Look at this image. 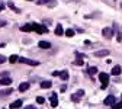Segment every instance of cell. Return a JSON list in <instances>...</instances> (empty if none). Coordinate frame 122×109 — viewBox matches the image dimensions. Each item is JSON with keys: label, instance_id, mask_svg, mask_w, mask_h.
<instances>
[{"label": "cell", "instance_id": "16", "mask_svg": "<svg viewBox=\"0 0 122 109\" xmlns=\"http://www.w3.org/2000/svg\"><path fill=\"white\" fill-rule=\"evenodd\" d=\"M51 86H52L51 82H42V83H41V87H42V89H50Z\"/></svg>", "mask_w": 122, "mask_h": 109}, {"label": "cell", "instance_id": "1", "mask_svg": "<svg viewBox=\"0 0 122 109\" xmlns=\"http://www.w3.org/2000/svg\"><path fill=\"white\" fill-rule=\"evenodd\" d=\"M99 80L102 83V89H106L109 84V74H106V73H100L99 74Z\"/></svg>", "mask_w": 122, "mask_h": 109}, {"label": "cell", "instance_id": "25", "mask_svg": "<svg viewBox=\"0 0 122 109\" xmlns=\"http://www.w3.org/2000/svg\"><path fill=\"white\" fill-rule=\"evenodd\" d=\"M36 102H38V103H44V102H45V99H44V98H41V96H38V98H36Z\"/></svg>", "mask_w": 122, "mask_h": 109}, {"label": "cell", "instance_id": "6", "mask_svg": "<svg viewBox=\"0 0 122 109\" xmlns=\"http://www.w3.org/2000/svg\"><path fill=\"white\" fill-rule=\"evenodd\" d=\"M50 102H51V106H52V108H57V106H58V98H57L55 93H52V95H51Z\"/></svg>", "mask_w": 122, "mask_h": 109}, {"label": "cell", "instance_id": "11", "mask_svg": "<svg viewBox=\"0 0 122 109\" xmlns=\"http://www.w3.org/2000/svg\"><path fill=\"white\" fill-rule=\"evenodd\" d=\"M0 84L9 86V84H12V79H9V77H3V79H0Z\"/></svg>", "mask_w": 122, "mask_h": 109}, {"label": "cell", "instance_id": "14", "mask_svg": "<svg viewBox=\"0 0 122 109\" xmlns=\"http://www.w3.org/2000/svg\"><path fill=\"white\" fill-rule=\"evenodd\" d=\"M63 34H64L63 26H61V25H57V28H55V35H63Z\"/></svg>", "mask_w": 122, "mask_h": 109}, {"label": "cell", "instance_id": "29", "mask_svg": "<svg viewBox=\"0 0 122 109\" xmlns=\"http://www.w3.org/2000/svg\"><path fill=\"white\" fill-rule=\"evenodd\" d=\"M3 7H5V5H3V3H0V12L3 10Z\"/></svg>", "mask_w": 122, "mask_h": 109}, {"label": "cell", "instance_id": "27", "mask_svg": "<svg viewBox=\"0 0 122 109\" xmlns=\"http://www.w3.org/2000/svg\"><path fill=\"white\" fill-rule=\"evenodd\" d=\"M6 61V57H3V55H0V64H3Z\"/></svg>", "mask_w": 122, "mask_h": 109}, {"label": "cell", "instance_id": "17", "mask_svg": "<svg viewBox=\"0 0 122 109\" xmlns=\"http://www.w3.org/2000/svg\"><path fill=\"white\" fill-rule=\"evenodd\" d=\"M22 106V100L19 99V100H15L12 105H10V108H20Z\"/></svg>", "mask_w": 122, "mask_h": 109}, {"label": "cell", "instance_id": "23", "mask_svg": "<svg viewBox=\"0 0 122 109\" xmlns=\"http://www.w3.org/2000/svg\"><path fill=\"white\" fill-rule=\"evenodd\" d=\"M12 92H13L12 89H7V90H3L2 93H3V96H7V95H12Z\"/></svg>", "mask_w": 122, "mask_h": 109}, {"label": "cell", "instance_id": "31", "mask_svg": "<svg viewBox=\"0 0 122 109\" xmlns=\"http://www.w3.org/2000/svg\"><path fill=\"white\" fill-rule=\"evenodd\" d=\"M3 47H6V44H0V48H3Z\"/></svg>", "mask_w": 122, "mask_h": 109}, {"label": "cell", "instance_id": "3", "mask_svg": "<svg viewBox=\"0 0 122 109\" xmlns=\"http://www.w3.org/2000/svg\"><path fill=\"white\" fill-rule=\"evenodd\" d=\"M102 35L106 38V39H111L113 36V29L112 28H103L102 29Z\"/></svg>", "mask_w": 122, "mask_h": 109}, {"label": "cell", "instance_id": "15", "mask_svg": "<svg viewBox=\"0 0 122 109\" xmlns=\"http://www.w3.org/2000/svg\"><path fill=\"white\" fill-rule=\"evenodd\" d=\"M29 89V83H20L19 84V90L20 92H25V90H28Z\"/></svg>", "mask_w": 122, "mask_h": 109}, {"label": "cell", "instance_id": "24", "mask_svg": "<svg viewBox=\"0 0 122 109\" xmlns=\"http://www.w3.org/2000/svg\"><path fill=\"white\" fill-rule=\"evenodd\" d=\"M74 64H76V66H83V60H76Z\"/></svg>", "mask_w": 122, "mask_h": 109}, {"label": "cell", "instance_id": "28", "mask_svg": "<svg viewBox=\"0 0 122 109\" xmlns=\"http://www.w3.org/2000/svg\"><path fill=\"white\" fill-rule=\"evenodd\" d=\"M52 76H60V71H52Z\"/></svg>", "mask_w": 122, "mask_h": 109}, {"label": "cell", "instance_id": "9", "mask_svg": "<svg viewBox=\"0 0 122 109\" xmlns=\"http://www.w3.org/2000/svg\"><path fill=\"white\" fill-rule=\"evenodd\" d=\"M20 31H23V32H30V31H34V25L32 23L23 25V26H20Z\"/></svg>", "mask_w": 122, "mask_h": 109}, {"label": "cell", "instance_id": "2", "mask_svg": "<svg viewBox=\"0 0 122 109\" xmlns=\"http://www.w3.org/2000/svg\"><path fill=\"white\" fill-rule=\"evenodd\" d=\"M83 96H84V90H77L74 95H71V100L77 103V102H80V99H81Z\"/></svg>", "mask_w": 122, "mask_h": 109}, {"label": "cell", "instance_id": "18", "mask_svg": "<svg viewBox=\"0 0 122 109\" xmlns=\"http://www.w3.org/2000/svg\"><path fill=\"white\" fill-rule=\"evenodd\" d=\"M60 77H61L63 80H67V79H68V71H61V73H60Z\"/></svg>", "mask_w": 122, "mask_h": 109}, {"label": "cell", "instance_id": "20", "mask_svg": "<svg viewBox=\"0 0 122 109\" xmlns=\"http://www.w3.org/2000/svg\"><path fill=\"white\" fill-rule=\"evenodd\" d=\"M66 36H68V38L74 36V31H73V29H67V31H66Z\"/></svg>", "mask_w": 122, "mask_h": 109}, {"label": "cell", "instance_id": "12", "mask_svg": "<svg viewBox=\"0 0 122 109\" xmlns=\"http://www.w3.org/2000/svg\"><path fill=\"white\" fill-rule=\"evenodd\" d=\"M121 71H122L121 66H115V67L112 68V74H113V76H119V74H121Z\"/></svg>", "mask_w": 122, "mask_h": 109}, {"label": "cell", "instance_id": "30", "mask_svg": "<svg viewBox=\"0 0 122 109\" xmlns=\"http://www.w3.org/2000/svg\"><path fill=\"white\" fill-rule=\"evenodd\" d=\"M6 25V22H0V28H2V26H5Z\"/></svg>", "mask_w": 122, "mask_h": 109}, {"label": "cell", "instance_id": "8", "mask_svg": "<svg viewBox=\"0 0 122 109\" xmlns=\"http://www.w3.org/2000/svg\"><path fill=\"white\" fill-rule=\"evenodd\" d=\"M38 45H39V48H41V50H50V48H51V44L47 42V41H41Z\"/></svg>", "mask_w": 122, "mask_h": 109}, {"label": "cell", "instance_id": "26", "mask_svg": "<svg viewBox=\"0 0 122 109\" xmlns=\"http://www.w3.org/2000/svg\"><path fill=\"white\" fill-rule=\"evenodd\" d=\"M112 108H122V102H119V103H113Z\"/></svg>", "mask_w": 122, "mask_h": 109}, {"label": "cell", "instance_id": "7", "mask_svg": "<svg viewBox=\"0 0 122 109\" xmlns=\"http://www.w3.org/2000/svg\"><path fill=\"white\" fill-rule=\"evenodd\" d=\"M115 100H116V99H115V96H113V95H109L108 98L105 99V105H108V106H112V105L115 103Z\"/></svg>", "mask_w": 122, "mask_h": 109}, {"label": "cell", "instance_id": "4", "mask_svg": "<svg viewBox=\"0 0 122 109\" xmlns=\"http://www.w3.org/2000/svg\"><path fill=\"white\" fill-rule=\"evenodd\" d=\"M34 25V31L35 32H38V34H44V32H47V28L45 26H42V25H39V23H32Z\"/></svg>", "mask_w": 122, "mask_h": 109}, {"label": "cell", "instance_id": "5", "mask_svg": "<svg viewBox=\"0 0 122 109\" xmlns=\"http://www.w3.org/2000/svg\"><path fill=\"white\" fill-rule=\"evenodd\" d=\"M19 61H20V63H23V64H28V66H38V61H35V60H29V58H25V57L19 58Z\"/></svg>", "mask_w": 122, "mask_h": 109}, {"label": "cell", "instance_id": "32", "mask_svg": "<svg viewBox=\"0 0 122 109\" xmlns=\"http://www.w3.org/2000/svg\"><path fill=\"white\" fill-rule=\"evenodd\" d=\"M28 2H34V0H28Z\"/></svg>", "mask_w": 122, "mask_h": 109}, {"label": "cell", "instance_id": "10", "mask_svg": "<svg viewBox=\"0 0 122 109\" xmlns=\"http://www.w3.org/2000/svg\"><path fill=\"white\" fill-rule=\"evenodd\" d=\"M106 55H109V50H100L95 52V57H106Z\"/></svg>", "mask_w": 122, "mask_h": 109}, {"label": "cell", "instance_id": "19", "mask_svg": "<svg viewBox=\"0 0 122 109\" xmlns=\"http://www.w3.org/2000/svg\"><path fill=\"white\" fill-rule=\"evenodd\" d=\"M9 61H10V63H16V61H19V57L18 55H10V58H9Z\"/></svg>", "mask_w": 122, "mask_h": 109}, {"label": "cell", "instance_id": "13", "mask_svg": "<svg viewBox=\"0 0 122 109\" xmlns=\"http://www.w3.org/2000/svg\"><path fill=\"white\" fill-rule=\"evenodd\" d=\"M38 5H50L52 7V6H55V2H50V0H38Z\"/></svg>", "mask_w": 122, "mask_h": 109}, {"label": "cell", "instance_id": "22", "mask_svg": "<svg viewBox=\"0 0 122 109\" xmlns=\"http://www.w3.org/2000/svg\"><path fill=\"white\" fill-rule=\"evenodd\" d=\"M9 7H10V9H13V10H15V12H16V13H20V9H18L16 6H15V5H13V3H9Z\"/></svg>", "mask_w": 122, "mask_h": 109}, {"label": "cell", "instance_id": "21", "mask_svg": "<svg viewBox=\"0 0 122 109\" xmlns=\"http://www.w3.org/2000/svg\"><path fill=\"white\" fill-rule=\"evenodd\" d=\"M96 73H97V68H96V67H90V68H89V74H92V76H95Z\"/></svg>", "mask_w": 122, "mask_h": 109}]
</instances>
